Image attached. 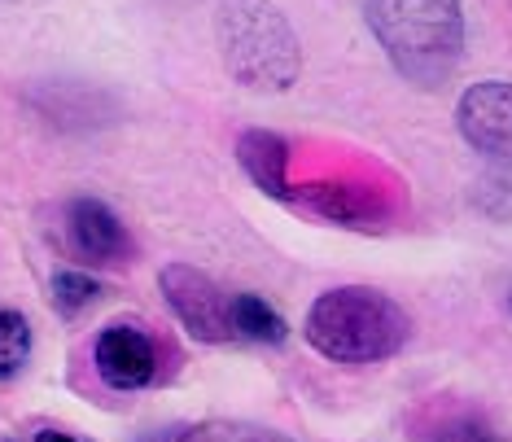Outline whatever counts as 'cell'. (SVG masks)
<instances>
[{
    "mask_svg": "<svg viewBox=\"0 0 512 442\" xmlns=\"http://www.w3.org/2000/svg\"><path fill=\"white\" fill-rule=\"evenodd\" d=\"M215 40L237 84L254 92H285L298 84V36L272 0H224L215 14Z\"/></svg>",
    "mask_w": 512,
    "mask_h": 442,
    "instance_id": "3957f363",
    "label": "cell"
},
{
    "mask_svg": "<svg viewBox=\"0 0 512 442\" xmlns=\"http://www.w3.org/2000/svg\"><path fill=\"white\" fill-rule=\"evenodd\" d=\"M97 281L84 272H57L53 276V302H57V311H66V316H79L84 307H92L97 302Z\"/></svg>",
    "mask_w": 512,
    "mask_h": 442,
    "instance_id": "7c38bea8",
    "label": "cell"
},
{
    "mask_svg": "<svg viewBox=\"0 0 512 442\" xmlns=\"http://www.w3.org/2000/svg\"><path fill=\"white\" fill-rule=\"evenodd\" d=\"M228 320H232V337H246V342H281L285 337L281 311L272 302H263L259 294L228 298Z\"/></svg>",
    "mask_w": 512,
    "mask_h": 442,
    "instance_id": "9c48e42d",
    "label": "cell"
},
{
    "mask_svg": "<svg viewBox=\"0 0 512 442\" xmlns=\"http://www.w3.org/2000/svg\"><path fill=\"white\" fill-rule=\"evenodd\" d=\"M71 241L92 263H123L127 254H132V237H127V228L119 224V215H114L110 206L92 202V197L71 206Z\"/></svg>",
    "mask_w": 512,
    "mask_h": 442,
    "instance_id": "52a82bcc",
    "label": "cell"
},
{
    "mask_svg": "<svg viewBox=\"0 0 512 442\" xmlns=\"http://www.w3.org/2000/svg\"><path fill=\"white\" fill-rule=\"evenodd\" d=\"M316 206L329 219H342V224H364V219L377 215V202H372L364 189H346V184L316 193Z\"/></svg>",
    "mask_w": 512,
    "mask_h": 442,
    "instance_id": "8fae6325",
    "label": "cell"
},
{
    "mask_svg": "<svg viewBox=\"0 0 512 442\" xmlns=\"http://www.w3.org/2000/svg\"><path fill=\"white\" fill-rule=\"evenodd\" d=\"M241 167L250 171V180L272 197H289V145L272 132H246L237 145Z\"/></svg>",
    "mask_w": 512,
    "mask_h": 442,
    "instance_id": "ba28073f",
    "label": "cell"
},
{
    "mask_svg": "<svg viewBox=\"0 0 512 442\" xmlns=\"http://www.w3.org/2000/svg\"><path fill=\"white\" fill-rule=\"evenodd\" d=\"M97 372L114 390H141L158 372V351L136 324H110L97 337Z\"/></svg>",
    "mask_w": 512,
    "mask_h": 442,
    "instance_id": "8992f818",
    "label": "cell"
},
{
    "mask_svg": "<svg viewBox=\"0 0 512 442\" xmlns=\"http://www.w3.org/2000/svg\"><path fill=\"white\" fill-rule=\"evenodd\" d=\"M180 442H289V438L267 434V429H254V425L215 421V425H202V429H193V434H184Z\"/></svg>",
    "mask_w": 512,
    "mask_h": 442,
    "instance_id": "4fadbf2b",
    "label": "cell"
},
{
    "mask_svg": "<svg viewBox=\"0 0 512 442\" xmlns=\"http://www.w3.org/2000/svg\"><path fill=\"white\" fill-rule=\"evenodd\" d=\"M407 316L394 298L368 285H342L311 302L307 342L333 364H377L407 342Z\"/></svg>",
    "mask_w": 512,
    "mask_h": 442,
    "instance_id": "7a4b0ae2",
    "label": "cell"
},
{
    "mask_svg": "<svg viewBox=\"0 0 512 442\" xmlns=\"http://www.w3.org/2000/svg\"><path fill=\"white\" fill-rule=\"evenodd\" d=\"M31 359V324L18 311H0V381L18 377Z\"/></svg>",
    "mask_w": 512,
    "mask_h": 442,
    "instance_id": "30bf717a",
    "label": "cell"
},
{
    "mask_svg": "<svg viewBox=\"0 0 512 442\" xmlns=\"http://www.w3.org/2000/svg\"><path fill=\"white\" fill-rule=\"evenodd\" d=\"M447 442H499V438H491V434H482V429H464V434H456V438H447Z\"/></svg>",
    "mask_w": 512,
    "mask_h": 442,
    "instance_id": "5bb4252c",
    "label": "cell"
},
{
    "mask_svg": "<svg viewBox=\"0 0 512 442\" xmlns=\"http://www.w3.org/2000/svg\"><path fill=\"white\" fill-rule=\"evenodd\" d=\"M456 119H460L464 141H469L477 154L512 171V84H504V79L473 84L460 97Z\"/></svg>",
    "mask_w": 512,
    "mask_h": 442,
    "instance_id": "5b68a950",
    "label": "cell"
},
{
    "mask_svg": "<svg viewBox=\"0 0 512 442\" xmlns=\"http://www.w3.org/2000/svg\"><path fill=\"white\" fill-rule=\"evenodd\" d=\"M36 442H84V438H71L62 429H44V434H36Z\"/></svg>",
    "mask_w": 512,
    "mask_h": 442,
    "instance_id": "9a60e30c",
    "label": "cell"
},
{
    "mask_svg": "<svg viewBox=\"0 0 512 442\" xmlns=\"http://www.w3.org/2000/svg\"><path fill=\"white\" fill-rule=\"evenodd\" d=\"M162 298L171 302V311L180 316V324L202 342H228L232 320H228V298L215 289L211 276H202L189 263H171L158 276Z\"/></svg>",
    "mask_w": 512,
    "mask_h": 442,
    "instance_id": "277c9868",
    "label": "cell"
},
{
    "mask_svg": "<svg viewBox=\"0 0 512 442\" xmlns=\"http://www.w3.org/2000/svg\"><path fill=\"white\" fill-rule=\"evenodd\" d=\"M372 36L394 71L421 88H438L460 66L464 14L460 0H364Z\"/></svg>",
    "mask_w": 512,
    "mask_h": 442,
    "instance_id": "6da1fadb",
    "label": "cell"
}]
</instances>
